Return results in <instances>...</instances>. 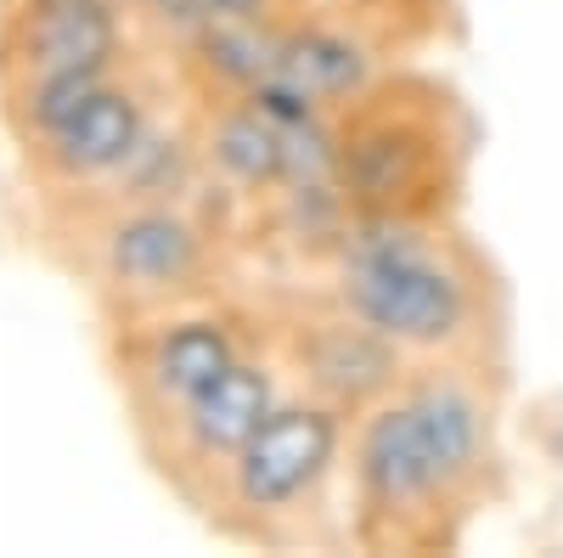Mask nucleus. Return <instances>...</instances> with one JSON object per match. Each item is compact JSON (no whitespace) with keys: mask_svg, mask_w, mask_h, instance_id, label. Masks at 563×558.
I'll return each instance as SVG.
<instances>
[{"mask_svg":"<svg viewBox=\"0 0 563 558\" xmlns=\"http://www.w3.org/2000/svg\"><path fill=\"white\" fill-rule=\"evenodd\" d=\"M507 496V366H406L350 417L344 547L456 552Z\"/></svg>","mask_w":563,"mask_h":558,"instance_id":"obj_1","label":"nucleus"},{"mask_svg":"<svg viewBox=\"0 0 563 558\" xmlns=\"http://www.w3.org/2000/svg\"><path fill=\"white\" fill-rule=\"evenodd\" d=\"M282 271L333 294L411 366H507L512 355L507 271L462 215L344 220Z\"/></svg>","mask_w":563,"mask_h":558,"instance_id":"obj_2","label":"nucleus"},{"mask_svg":"<svg viewBox=\"0 0 563 558\" xmlns=\"http://www.w3.org/2000/svg\"><path fill=\"white\" fill-rule=\"evenodd\" d=\"M34 249L90 299L97 328L243 288V226L214 186H97L34 198Z\"/></svg>","mask_w":563,"mask_h":558,"instance_id":"obj_3","label":"nucleus"},{"mask_svg":"<svg viewBox=\"0 0 563 558\" xmlns=\"http://www.w3.org/2000/svg\"><path fill=\"white\" fill-rule=\"evenodd\" d=\"M479 142V113L422 63H395L327 113V169L350 220L462 215Z\"/></svg>","mask_w":563,"mask_h":558,"instance_id":"obj_4","label":"nucleus"},{"mask_svg":"<svg viewBox=\"0 0 563 558\" xmlns=\"http://www.w3.org/2000/svg\"><path fill=\"white\" fill-rule=\"evenodd\" d=\"M344 457L350 417L294 390L249 435V446L209 480L192 514L231 547H344Z\"/></svg>","mask_w":563,"mask_h":558,"instance_id":"obj_5","label":"nucleus"},{"mask_svg":"<svg viewBox=\"0 0 563 558\" xmlns=\"http://www.w3.org/2000/svg\"><path fill=\"white\" fill-rule=\"evenodd\" d=\"M265 339L254 288L243 283L238 294L198 299L180 310L135 316V321H108L102 328V355L108 379L124 412L130 440H153L164 424L209 395L231 366Z\"/></svg>","mask_w":563,"mask_h":558,"instance_id":"obj_6","label":"nucleus"},{"mask_svg":"<svg viewBox=\"0 0 563 558\" xmlns=\"http://www.w3.org/2000/svg\"><path fill=\"white\" fill-rule=\"evenodd\" d=\"M249 288H254V305L265 321V339H271L276 361L288 366L299 395L327 401L344 417H355L406 379L411 361L395 344H384L361 316H350L333 294L305 283V276L282 271L276 283H249Z\"/></svg>","mask_w":563,"mask_h":558,"instance_id":"obj_7","label":"nucleus"},{"mask_svg":"<svg viewBox=\"0 0 563 558\" xmlns=\"http://www.w3.org/2000/svg\"><path fill=\"white\" fill-rule=\"evenodd\" d=\"M260 328H265V321H260ZM288 395H294L288 366L276 361L271 339H260L209 395H198V401L186 406L175 424H164L153 440H141L135 457L147 462L153 480H158L180 507H192V502L209 491V480L249 446V435H254Z\"/></svg>","mask_w":563,"mask_h":558,"instance_id":"obj_8","label":"nucleus"}]
</instances>
